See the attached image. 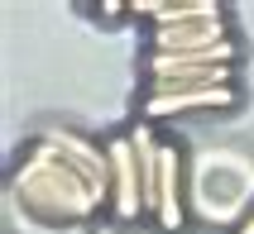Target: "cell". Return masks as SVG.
<instances>
[{
  "mask_svg": "<svg viewBox=\"0 0 254 234\" xmlns=\"http://www.w3.org/2000/svg\"><path fill=\"white\" fill-rule=\"evenodd\" d=\"M178 177H183V158H178V148L163 143V167H158V225L163 230L183 225V187H178Z\"/></svg>",
  "mask_w": 254,
  "mask_h": 234,
  "instance_id": "obj_6",
  "label": "cell"
},
{
  "mask_svg": "<svg viewBox=\"0 0 254 234\" xmlns=\"http://www.w3.org/2000/svg\"><path fill=\"white\" fill-rule=\"evenodd\" d=\"M106 153H111V210H115V220H139L144 187H139V163H134V143H129V134L125 139H111Z\"/></svg>",
  "mask_w": 254,
  "mask_h": 234,
  "instance_id": "obj_4",
  "label": "cell"
},
{
  "mask_svg": "<svg viewBox=\"0 0 254 234\" xmlns=\"http://www.w3.org/2000/svg\"><path fill=\"white\" fill-rule=\"evenodd\" d=\"M230 39L235 34L221 14V19H187V24H173V29H154L149 43H154V53H211Z\"/></svg>",
  "mask_w": 254,
  "mask_h": 234,
  "instance_id": "obj_5",
  "label": "cell"
},
{
  "mask_svg": "<svg viewBox=\"0 0 254 234\" xmlns=\"http://www.w3.org/2000/svg\"><path fill=\"white\" fill-rule=\"evenodd\" d=\"M240 234H254V210H250V215L240 220Z\"/></svg>",
  "mask_w": 254,
  "mask_h": 234,
  "instance_id": "obj_7",
  "label": "cell"
},
{
  "mask_svg": "<svg viewBox=\"0 0 254 234\" xmlns=\"http://www.w3.org/2000/svg\"><path fill=\"white\" fill-rule=\"evenodd\" d=\"M240 100L235 86H149V96H144V110L154 115H197V110H230Z\"/></svg>",
  "mask_w": 254,
  "mask_h": 234,
  "instance_id": "obj_3",
  "label": "cell"
},
{
  "mask_svg": "<svg viewBox=\"0 0 254 234\" xmlns=\"http://www.w3.org/2000/svg\"><path fill=\"white\" fill-rule=\"evenodd\" d=\"M43 139H48L53 153L91 187V196H96L101 206H111V153H106V143H91V139L72 134V129H53V134H43Z\"/></svg>",
  "mask_w": 254,
  "mask_h": 234,
  "instance_id": "obj_2",
  "label": "cell"
},
{
  "mask_svg": "<svg viewBox=\"0 0 254 234\" xmlns=\"http://www.w3.org/2000/svg\"><path fill=\"white\" fill-rule=\"evenodd\" d=\"M10 201H14V206H24V215H34V220H53V225L58 220L86 225L101 210V201L91 196V187H86V182L53 153L48 139H34L29 158L14 167Z\"/></svg>",
  "mask_w": 254,
  "mask_h": 234,
  "instance_id": "obj_1",
  "label": "cell"
}]
</instances>
